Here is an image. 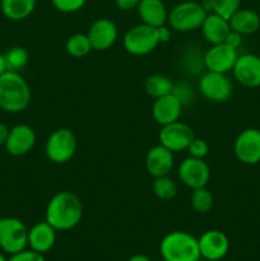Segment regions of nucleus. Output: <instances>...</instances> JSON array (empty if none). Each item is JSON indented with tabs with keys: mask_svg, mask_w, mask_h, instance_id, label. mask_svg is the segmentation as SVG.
Segmentation results:
<instances>
[{
	"mask_svg": "<svg viewBox=\"0 0 260 261\" xmlns=\"http://www.w3.org/2000/svg\"><path fill=\"white\" fill-rule=\"evenodd\" d=\"M83 218V204L76 194L59 191L50 199L45 212V221L58 232L70 231Z\"/></svg>",
	"mask_w": 260,
	"mask_h": 261,
	"instance_id": "1",
	"label": "nucleus"
},
{
	"mask_svg": "<svg viewBox=\"0 0 260 261\" xmlns=\"http://www.w3.org/2000/svg\"><path fill=\"white\" fill-rule=\"evenodd\" d=\"M31 98L30 84L18 71L7 70L0 75V110L19 114L30 106Z\"/></svg>",
	"mask_w": 260,
	"mask_h": 261,
	"instance_id": "2",
	"label": "nucleus"
},
{
	"mask_svg": "<svg viewBox=\"0 0 260 261\" xmlns=\"http://www.w3.org/2000/svg\"><path fill=\"white\" fill-rule=\"evenodd\" d=\"M163 261H196L200 259L198 239L185 231L166 234L160 244Z\"/></svg>",
	"mask_w": 260,
	"mask_h": 261,
	"instance_id": "3",
	"label": "nucleus"
},
{
	"mask_svg": "<svg viewBox=\"0 0 260 261\" xmlns=\"http://www.w3.org/2000/svg\"><path fill=\"white\" fill-rule=\"evenodd\" d=\"M206 12L201 3L183 2L176 4L168 12L167 22L170 28L177 32H191L201 27L205 19Z\"/></svg>",
	"mask_w": 260,
	"mask_h": 261,
	"instance_id": "4",
	"label": "nucleus"
},
{
	"mask_svg": "<svg viewBox=\"0 0 260 261\" xmlns=\"http://www.w3.org/2000/svg\"><path fill=\"white\" fill-rule=\"evenodd\" d=\"M78 148V140L70 129L60 127L48 135L45 144V154L53 163L64 165L73 160Z\"/></svg>",
	"mask_w": 260,
	"mask_h": 261,
	"instance_id": "5",
	"label": "nucleus"
},
{
	"mask_svg": "<svg viewBox=\"0 0 260 261\" xmlns=\"http://www.w3.org/2000/svg\"><path fill=\"white\" fill-rule=\"evenodd\" d=\"M160 43L157 28L152 25L140 24L129 28L122 38L125 51L133 56H144L152 53Z\"/></svg>",
	"mask_w": 260,
	"mask_h": 261,
	"instance_id": "6",
	"label": "nucleus"
},
{
	"mask_svg": "<svg viewBox=\"0 0 260 261\" xmlns=\"http://www.w3.org/2000/svg\"><path fill=\"white\" fill-rule=\"evenodd\" d=\"M28 247V228L20 219L5 217L0 219V249L14 255Z\"/></svg>",
	"mask_w": 260,
	"mask_h": 261,
	"instance_id": "7",
	"label": "nucleus"
},
{
	"mask_svg": "<svg viewBox=\"0 0 260 261\" xmlns=\"http://www.w3.org/2000/svg\"><path fill=\"white\" fill-rule=\"evenodd\" d=\"M198 89L204 98L216 103L228 101L233 92V87L228 76L216 71H206L203 74L199 79Z\"/></svg>",
	"mask_w": 260,
	"mask_h": 261,
	"instance_id": "8",
	"label": "nucleus"
},
{
	"mask_svg": "<svg viewBox=\"0 0 260 261\" xmlns=\"http://www.w3.org/2000/svg\"><path fill=\"white\" fill-rule=\"evenodd\" d=\"M158 138H160L161 145L167 148L172 153H177L188 149L190 143L195 138V134L188 124L178 120L172 124L162 126Z\"/></svg>",
	"mask_w": 260,
	"mask_h": 261,
	"instance_id": "9",
	"label": "nucleus"
},
{
	"mask_svg": "<svg viewBox=\"0 0 260 261\" xmlns=\"http://www.w3.org/2000/svg\"><path fill=\"white\" fill-rule=\"evenodd\" d=\"M177 176L181 182L191 190L204 188L211 178V168L204 160L189 155L178 166Z\"/></svg>",
	"mask_w": 260,
	"mask_h": 261,
	"instance_id": "10",
	"label": "nucleus"
},
{
	"mask_svg": "<svg viewBox=\"0 0 260 261\" xmlns=\"http://www.w3.org/2000/svg\"><path fill=\"white\" fill-rule=\"evenodd\" d=\"M233 152L244 165H257L260 162V130L255 127L242 130L235 140Z\"/></svg>",
	"mask_w": 260,
	"mask_h": 261,
	"instance_id": "11",
	"label": "nucleus"
},
{
	"mask_svg": "<svg viewBox=\"0 0 260 261\" xmlns=\"http://www.w3.org/2000/svg\"><path fill=\"white\" fill-rule=\"evenodd\" d=\"M237 58V50L229 47L224 42L217 43L212 45V47L204 54L203 64L208 71L227 74L228 71H232Z\"/></svg>",
	"mask_w": 260,
	"mask_h": 261,
	"instance_id": "12",
	"label": "nucleus"
},
{
	"mask_svg": "<svg viewBox=\"0 0 260 261\" xmlns=\"http://www.w3.org/2000/svg\"><path fill=\"white\" fill-rule=\"evenodd\" d=\"M200 257L208 261L223 259L229 250V241L226 233L218 229L205 231L198 239Z\"/></svg>",
	"mask_w": 260,
	"mask_h": 261,
	"instance_id": "13",
	"label": "nucleus"
},
{
	"mask_svg": "<svg viewBox=\"0 0 260 261\" xmlns=\"http://www.w3.org/2000/svg\"><path fill=\"white\" fill-rule=\"evenodd\" d=\"M36 144V133L30 125L18 124L9 129L5 149L10 155L22 157L30 153Z\"/></svg>",
	"mask_w": 260,
	"mask_h": 261,
	"instance_id": "14",
	"label": "nucleus"
},
{
	"mask_svg": "<svg viewBox=\"0 0 260 261\" xmlns=\"http://www.w3.org/2000/svg\"><path fill=\"white\" fill-rule=\"evenodd\" d=\"M235 79L246 88L260 87V56L254 54L239 55L233 69Z\"/></svg>",
	"mask_w": 260,
	"mask_h": 261,
	"instance_id": "15",
	"label": "nucleus"
},
{
	"mask_svg": "<svg viewBox=\"0 0 260 261\" xmlns=\"http://www.w3.org/2000/svg\"><path fill=\"white\" fill-rule=\"evenodd\" d=\"M87 36L89 38L92 48L96 51L109 50L116 42L119 31L116 24L109 18H98L89 27Z\"/></svg>",
	"mask_w": 260,
	"mask_h": 261,
	"instance_id": "16",
	"label": "nucleus"
},
{
	"mask_svg": "<svg viewBox=\"0 0 260 261\" xmlns=\"http://www.w3.org/2000/svg\"><path fill=\"white\" fill-rule=\"evenodd\" d=\"M183 107L184 105L173 93L155 98L152 106L153 120L161 126L178 121L183 114Z\"/></svg>",
	"mask_w": 260,
	"mask_h": 261,
	"instance_id": "17",
	"label": "nucleus"
},
{
	"mask_svg": "<svg viewBox=\"0 0 260 261\" xmlns=\"http://www.w3.org/2000/svg\"><path fill=\"white\" fill-rule=\"evenodd\" d=\"M175 165L173 153L158 144L150 148L145 155V170L152 177L168 176Z\"/></svg>",
	"mask_w": 260,
	"mask_h": 261,
	"instance_id": "18",
	"label": "nucleus"
},
{
	"mask_svg": "<svg viewBox=\"0 0 260 261\" xmlns=\"http://www.w3.org/2000/svg\"><path fill=\"white\" fill-rule=\"evenodd\" d=\"M56 231L46 221L38 222L28 229V247L40 254L50 251L56 242Z\"/></svg>",
	"mask_w": 260,
	"mask_h": 261,
	"instance_id": "19",
	"label": "nucleus"
},
{
	"mask_svg": "<svg viewBox=\"0 0 260 261\" xmlns=\"http://www.w3.org/2000/svg\"><path fill=\"white\" fill-rule=\"evenodd\" d=\"M137 10L144 24L158 28L167 23L168 12L162 0H140Z\"/></svg>",
	"mask_w": 260,
	"mask_h": 261,
	"instance_id": "20",
	"label": "nucleus"
},
{
	"mask_svg": "<svg viewBox=\"0 0 260 261\" xmlns=\"http://www.w3.org/2000/svg\"><path fill=\"white\" fill-rule=\"evenodd\" d=\"M201 33L206 42L211 45H217V43H223L226 40L227 35L231 31L229 22L226 18L211 12L206 14L203 24H201Z\"/></svg>",
	"mask_w": 260,
	"mask_h": 261,
	"instance_id": "21",
	"label": "nucleus"
},
{
	"mask_svg": "<svg viewBox=\"0 0 260 261\" xmlns=\"http://www.w3.org/2000/svg\"><path fill=\"white\" fill-rule=\"evenodd\" d=\"M232 31L242 36L252 35L260 28V17L255 10L240 8L228 19Z\"/></svg>",
	"mask_w": 260,
	"mask_h": 261,
	"instance_id": "22",
	"label": "nucleus"
},
{
	"mask_svg": "<svg viewBox=\"0 0 260 261\" xmlns=\"http://www.w3.org/2000/svg\"><path fill=\"white\" fill-rule=\"evenodd\" d=\"M37 0H2L0 9L5 18L9 20L27 19L36 9Z\"/></svg>",
	"mask_w": 260,
	"mask_h": 261,
	"instance_id": "23",
	"label": "nucleus"
},
{
	"mask_svg": "<svg viewBox=\"0 0 260 261\" xmlns=\"http://www.w3.org/2000/svg\"><path fill=\"white\" fill-rule=\"evenodd\" d=\"M173 86L175 84L172 83V81L162 74H153V75L148 76L144 82L145 93L154 99L172 93Z\"/></svg>",
	"mask_w": 260,
	"mask_h": 261,
	"instance_id": "24",
	"label": "nucleus"
},
{
	"mask_svg": "<svg viewBox=\"0 0 260 261\" xmlns=\"http://www.w3.org/2000/svg\"><path fill=\"white\" fill-rule=\"evenodd\" d=\"M65 50L73 58H84L88 55L93 48H92L89 38L87 33H75L70 36L65 43Z\"/></svg>",
	"mask_w": 260,
	"mask_h": 261,
	"instance_id": "25",
	"label": "nucleus"
},
{
	"mask_svg": "<svg viewBox=\"0 0 260 261\" xmlns=\"http://www.w3.org/2000/svg\"><path fill=\"white\" fill-rule=\"evenodd\" d=\"M204 3L205 4L201 3V5L206 12H213L226 19H229V17L241 8V0H205Z\"/></svg>",
	"mask_w": 260,
	"mask_h": 261,
	"instance_id": "26",
	"label": "nucleus"
},
{
	"mask_svg": "<svg viewBox=\"0 0 260 261\" xmlns=\"http://www.w3.org/2000/svg\"><path fill=\"white\" fill-rule=\"evenodd\" d=\"M5 58V65H7V70L9 71H18L22 70L30 60V54L22 46H14V47L9 48L7 53L4 54Z\"/></svg>",
	"mask_w": 260,
	"mask_h": 261,
	"instance_id": "27",
	"label": "nucleus"
},
{
	"mask_svg": "<svg viewBox=\"0 0 260 261\" xmlns=\"http://www.w3.org/2000/svg\"><path fill=\"white\" fill-rule=\"evenodd\" d=\"M191 206L195 212L200 214H205L212 211L214 205V198L213 194L204 186V188H199L193 190L190 198Z\"/></svg>",
	"mask_w": 260,
	"mask_h": 261,
	"instance_id": "28",
	"label": "nucleus"
},
{
	"mask_svg": "<svg viewBox=\"0 0 260 261\" xmlns=\"http://www.w3.org/2000/svg\"><path fill=\"white\" fill-rule=\"evenodd\" d=\"M153 191L154 195L161 200H171L177 195V184L170 176L155 177L153 181Z\"/></svg>",
	"mask_w": 260,
	"mask_h": 261,
	"instance_id": "29",
	"label": "nucleus"
},
{
	"mask_svg": "<svg viewBox=\"0 0 260 261\" xmlns=\"http://www.w3.org/2000/svg\"><path fill=\"white\" fill-rule=\"evenodd\" d=\"M51 3L58 12L69 14L81 10L86 5L87 0H51Z\"/></svg>",
	"mask_w": 260,
	"mask_h": 261,
	"instance_id": "30",
	"label": "nucleus"
},
{
	"mask_svg": "<svg viewBox=\"0 0 260 261\" xmlns=\"http://www.w3.org/2000/svg\"><path fill=\"white\" fill-rule=\"evenodd\" d=\"M188 153L190 157L199 158V160H204L209 153V145L208 143L200 138H194L193 142L188 147Z\"/></svg>",
	"mask_w": 260,
	"mask_h": 261,
	"instance_id": "31",
	"label": "nucleus"
},
{
	"mask_svg": "<svg viewBox=\"0 0 260 261\" xmlns=\"http://www.w3.org/2000/svg\"><path fill=\"white\" fill-rule=\"evenodd\" d=\"M172 93L177 97L178 99L181 101L183 105H188L190 103V101H193L194 98V92L191 89L190 86H188L186 83H180L173 86V91Z\"/></svg>",
	"mask_w": 260,
	"mask_h": 261,
	"instance_id": "32",
	"label": "nucleus"
},
{
	"mask_svg": "<svg viewBox=\"0 0 260 261\" xmlns=\"http://www.w3.org/2000/svg\"><path fill=\"white\" fill-rule=\"evenodd\" d=\"M8 261H46L43 254L36 252L31 249H24L14 255H10Z\"/></svg>",
	"mask_w": 260,
	"mask_h": 261,
	"instance_id": "33",
	"label": "nucleus"
},
{
	"mask_svg": "<svg viewBox=\"0 0 260 261\" xmlns=\"http://www.w3.org/2000/svg\"><path fill=\"white\" fill-rule=\"evenodd\" d=\"M242 37H244V36L240 35V33L235 32V31L231 30V31H229L228 35H227L226 40H224V43H226V45H228L229 47H232V48H235V50H237V48L241 47Z\"/></svg>",
	"mask_w": 260,
	"mask_h": 261,
	"instance_id": "34",
	"label": "nucleus"
},
{
	"mask_svg": "<svg viewBox=\"0 0 260 261\" xmlns=\"http://www.w3.org/2000/svg\"><path fill=\"white\" fill-rule=\"evenodd\" d=\"M139 2L140 0H115V4L120 10L129 12V10L137 9Z\"/></svg>",
	"mask_w": 260,
	"mask_h": 261,
	"instance_id": "35",
	"label": "nucleus"
},
{
	"mask_svg": "<svg viewBox=\"0 0 260 261\" xmlns=\"http://www.w3.org/2000/svg\"><path fill=\"white\" fill-rule=\"evenodd\" d=\"M157 35H158V40H160V43L168 42V41L171 40L170 27H166V25H161V27L157 28Z\"/></svg>",
	"mask_w": 260,
	"mask_h": 261,
	"instance_id": "36",
	"label": "nucleus"
},
{
	"mask_svg": "<svg viewBox=\"0 0 260 261\" xmlns=\"http://www.w3.org/2000/svg\"><path fill=\"white\" fill-rule=\"evenodd\" d=\"M9 129L10 127H8L7 125L0 122V147H2V145H5L8 134H9Z\"/></svg>",
	"mask_w": 260,
	"mask_h": 261,
	"instance_id": "37",
	"label": "nucleus"
},
{
	"mask_svg": "<svg viewBox=\"0 0 260 261\" xmlns=\"http://www.w3.org/2000/svg\"><path fill=\"white\" fill-rule=\"evenodd\" d=\"M127 261H152L150 257H148L147 255H143V254H137V255H133Z\"/></svg>",
	"mask_w": 260,
	"mask_h": 261,
	"instance_id": "38",
	"label": "nucleus"
},
{
	"mask_svg": "<svg viewBox=\"0 0 260 261\" xmlns=\"http://www.w3.org/2000/svg\"><path fill=\"white\" fill-rule=\"evenodd\" d=\"M7 71V65H5V58H4V54L0 53V75L4 74Z\"/></svg>",
	"mask_w": 260,
	"mask_h": 261,
	"instance_id": "39",
	"label": "nucleus"
},
{
	"mask_svg": "<svg viewBox=\"0 0 260 261\" xmlns=\"http://www.w3.org/2000/svg\"><path fill=\"white\" fill-rule=\"evenodd\" d=\"M0 261H8V259L5 257V255L3 254V252H0Z\"/></svg>",
	"mask_w": 260,
	"mask_h": 261,
	"instance_id": "40",
	"label": "nucleus"
},
{
	"mask_svg": "<svg viewBox=\"0 0 260 261\" xmlns=\"http://www.w3.org/2000/svg\"><path fill=\"white\" fill-rule=\"evenodd\" d=\"M196 261H208V260H204V259H201V257H200V259H199V260H196Z\"/></svg>",
	"mask_w": 260,
	"mask_h": 261,
	"instance_id": "41",
	"label": "nucleus"
}]
</instances>
